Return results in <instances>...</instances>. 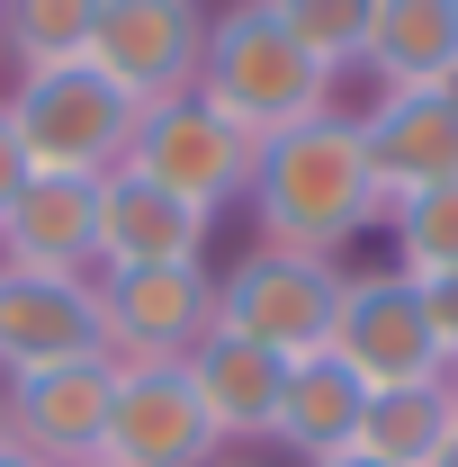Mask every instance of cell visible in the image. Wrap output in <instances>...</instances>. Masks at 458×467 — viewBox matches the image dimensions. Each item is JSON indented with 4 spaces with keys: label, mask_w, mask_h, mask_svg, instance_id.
<instances>
[{
    "label": "cell",
    "mask_w": 458,
    "mask_h": 467,
    "mask_svg": "<svg viewBox=\"0 0 458 467\" xmlns=\"http://www.w3.org/2000/svg\"><path fill=\"white\" fill-rule=\"evenodd\" d=\"M243 216H252V243H279V252H306V261H342L350 243H369L387 225V189L369 171L359 117L324 109L287 135H270L252 153Z\"/></svg>",
    "instance_id": "obj_1"
},
{
    "label": "cell",
    "mask_w": 458,
    "mask_h": 467,
    "mask_svg": "<svg viewBox=\"0 0 458 467\" xmlns=\"http://www.w3.org/2000/svg\"><path fill=\"white\" fill-rule=\"evenodd\" d=\"M198 99L216 117H234L252 144H270L306 117L342 109V72L306 55L279 27L270 0H216L207 9V46H198Z\"/></svg>",
    "instance_id": "obj_2"
},
{
    "label": "cell",
    "mask_w": 458,
    "mask_h": 467,
    "mask_svg": "<svg viewBox=\"0 0 458 467\" xmlns=\"http://www.w3.org/2000/svg\"><path fill=\"white\" fill-rule=\"evenodd\" d=\"M9 117H18V144L36 171H81L109 180L135 153V99L117 90L99 63H55V72H9Z\"/></svg>",
    "instance_id": "obj_3"
},
{
    "label": "cell",
    "mask_w": 458,
    "mask_h": 467,
    "mask_svg": "<svg viewBox=\"0 0 458 467\" xmlns=\"http://www.w3.org/2000/svg\"><path fill=\"white\" fill-rule=\"evenodd\" d=\"M333 306H342V261H306V252H279V243H252L216 270V333H243V342L279 350V359H306L333 333Z\"/></svg>",
    "instance_id": "obj_4"
},
{
    "label": "cell",
    "mask_w": 458,
    "mask_h": 467,
    "mask_svg": "<svg viewBox=\"0 0 458 467\" xmlns=\"http://www.w3.org/2000/svg\"><path fill=\"white\" fill-rule=\"evenodd\" d=\"M324 350L342 359L369 396L378 387H432V378H450L441 333H432V306H422V288L404 270H342V306H333Z\"/></svg>",
    "instance_id": "obj_5"
},
{
    "label": "cell",
    "mask_w": 458,
    "mask_h": 467,
    "mask_svg": "<svg viewBox=\"0 0 458 467\" xmlns=\"http://www.w3.org/2000/svg\"><path fill=\"white\" fill-rule=\"evenodd\" d=\"M252 135L234 126V117H216L198 90H180V99H162V109L135 117V153H126V171H144L153 189H172V198H189V207H243V189H252Z\"/></svg>",
    "instance_id": "obj_6"
},
{
    "label": "cell",
    "mask_w": 458,
    "mask_h": 467,
    "mask_svg": "<svg viewBox=\"0 0 458 467\" xmlns=\"http://www.w3.org/2000/svg\"><path fill=\"white\" fill-rule=\"evenodd\" d=\"M99 459L109 467H207V459H225V441H216V422H207V405H198L180 359H117Z\"/></svg>",
    "instance_id": "obj_7"
},
{
    "label": "cell",
    "mask_w": 458,
    "mask_h": 467,
    "mask_svg": "<svg viewBox=\"0 0 458 467\" xmlns=\"http://www.w3.org/2000/svg\"><path fill=\"white\" fill-rule=\"evenodd\" d=\"M99 288V333L109 359H189L216 333V270L180 261V270H90Z\"/></svg>",
    "instance_id": "obj_8"
},
{
    "label": "cell",
    "mask_w": 458,
    "mask_h": 467,
    "mask_svg": "<svg viewBox=\"0 0 458 467\" xmlns=\"http://www.w3.org/2000/svg\"><path fill=\"white\" fill-rule=\"evenodd\" d=\"M198 46H207V0H109L90 63L135 109H162L180 90H198Z\"/></svg>",
    "instance_id": "obj_9"
},
{
    "label": "cell",
    "mask_w": 458,
    "mask_h": 467,
    "mask_svg": "<svg viewBox=\"0 0 458 467\" xmlns=\"http://www.w3.org/2000/svg\"><path fill=\"white\" fill-rule=\"evenodd\" d=\"M109 387H117V359L0 378V441L27 450L36 467H90L99 431H109Z\"/></svg>",
    "instance_id": "obj_10"
},
{
    "label": "cell",
    "mask_w": 458,
    "mask_h": 467,
    "mask_svg": "<svg viewBox=\"0 0 458 467\" xmlns=\"http://www.w3.org/2000/svg\"><path fill=\"white\" fill-rule=\"evenodd\" d=\"M81 359H109V333H99V288H90V279L9 270V261H0V378L81 368Z\"/></svg>",
    "instance_id": "obj_11"
},
{
    "label": "cell",
    "mask_w": 458,
    "mask_h": 467,
    "mask_svg": "<svg viewBox=\"0 0 458 467\" xmlns=\"http://www.w3.org/2000/svg\"><path fill=\"white\" fill-rule=\"evenodd\" d=\"M359 117V144H369V171L387 189V207L413 198V189H441L458 180V81H432V90H369Z\"/></svg>",
    "instance_id": "obj_12"
},
{
    "label": "cell",
    "mask_w": 458,
    "mask_h": 467,
    "mask_svg": "<svg viewBox=\"0 0 458 467\" xmlns=\"http://www.w3.org/2000/svg\"><path fill=\"white\" fill-rule=\"evenodd\" d=\"M207 243H216L207 207L153 189L126 162L99 180V270H180V261H207Z\"/></svg>",
    "instance_id": "obj_13"
},
{
    "label": "cell",
    "mask_w": 458,
    "mask_h": 467,
    "mask_svg": "<svg viewBox=\"0 0 458 467\" xmlns=\"http://www.w3.org/2000/svg\"><path fill=\"white\" fill-rule=\"evenodd\" d=\"M0 261H9V270L90 279V270H99V180H81V171H27L18 207L0 216Z\"/></svg>",
    "instance_id": "obj_14"
},
{
    "label": "cell",
    "mask_w": 458,
    "mask_h": 467,
    "mask_svg": "<svg viewBox=\"0 0 458 467\" xmlns=\"http://www.w3.org/2000/svg\"><path fill=\"white\" fill-rule=\"evenodd\" d=\"M180 368H189V387H198V405H207V422H216L225 450L270 441V413H279V387H287V359H279V350L243 342V333H207Z\"/></svg>",
    "instance_id": "obj_15"
},
{
    "label": "cell",
    "mask_w": 458,
    "mask_h": 467,
    "mask_svg": "<svg viewBox=\"0 0 458 467\" xmlns=\"http://www.w3.org/2000/svg\"><path fill=\"white\" fill-rule=\"evenodd\" d=\"M359 413H369V387L333 350H306V359H287L279 413H270V450H287L297 467L342 459V450H359Z\"/></svg>",
    "instance_id": "obj_16"
},
{
    "label": "cell",
    "mask_w": 458,
    "mask_h": 467,
    "mask_svg": "<svg viewBox=\"0 0 458 467\" xmlns=\"http://www.w3.org/2000/svg\"><path fill=\"white\" fill-rule=\"evenodd\" d=\"M359 72L378 90H432L458 81V0H378Z\"/></svg>",
    "instance_id": "obj_17"
},
{
    "label": "cell",
    "mask_w": 458,
    "mask_h": 467,
    "mask_svg": "<svg viewBox=\"0 0 458 467\" xmlns=\"http://www.w3.org/2000/svg\"><path fill=\"white\" fill-rule=\"evenodd\" d=\"M450 378H432V387H378L369 413H359V459L378 467H432V450L450 441Z\"/></svg>",
    "instance_id": "obj_18"
},
{
    "label": "cell",
    "mask_w": 458,
    "mask_h": 467,
    "mask_svg": "<svg viewBox=\"0 0 458 467\" xmlns=\"http://www.w3.org/2000/svg\"><path fill=\"white\" fill-rule=\"evenodd\" d=\"M109 0H0V46L9 72H55V63H90Z\"/></svg>",
    "instance_id": "obj_19"
},
{
    "label": "cell",
    "mask_w": 458,
    "mask_h": 467,
    "mask_svg": "<svg viewBox=\"0 0 458 467\" xmlns=\"http://www.w3.org/2000/svg\"><path fill=\"white\" fill-rule=\"evenodd\" d=\"M378 234H387V270H404L413 288L450 279V270H458V180H441V189H413V198H396Z\"/></svg>",
    "instance_id": "obj_20"
},
{
    "label": "cell",
    "mask_w": 458,
    "mask_h": 467,
    "mask_svg": "<svg viewBox=\"0 0 458 467\" xmlns=\"http://www.w3.org/2000/svg\"><path fill=\"white\" fill-rule=\"evenodd\" d=\"M270 9H279V27L324 63V72H359V46H369L378 0H270Z\"/></svg>",
    "instance_id": "obj_21"
},
{
    "label": "cell",
    "mask_w": 458,
    "mask_h": 467,
    "mask_svg": "<svg viewBox=\"0 0 458 467\" xmlns=\"http://www.w3.org/2000/svg\"><path fill=\"white\" fill-rule=\"evenodd\" d=\"M27 171H36V162H27V144H18V117H9V99H0V216L18 207Z\"/></svg>",
    "instance_id": "obj_22"
},
{
    "label": "cell",
    "mask_w": 458,
    "mask_h": 467,
    "mask_svg": "<svg viewBox=\"0 0 458 467\" xmlns=\"http://www.w3.org/2000/svg\"><path fill=\"white\" fill-rule=\"evenodd\" d=\"M422 306H432V333H441V359L458 368V270H450V279H432V288H422Z\"/></svg>",
    "instance_id": "obj_23"
},
{
    "label": "cell",
    "mask_w": 458,
    "mask_h": 467,
    "mask_svg": "<svg viewBox=\"0 0 458 467\" xmlns=\"http://www.w3.org/2000/svg\"><path fill=\"white\" fill-rule=\"evenodd\" d=\"M432 467H458V422H450V441H441V450H432Z\"/></svg>",
    "instance_id": "obj_24"
},
{
    "label": "cell",
    "mask_w": 458,
    "mask_h": 467,
    "mask_svg": "<svg viewBox=\"0 0 458 467\" xmlns=\"http://www.w3.org/2000/svg\"><path fill=\"white\" fill-rule=\"evenodd\" d=\"M207 467H270V459H252V450H225V459H207Z\"/></svg>",
    "instance_id": "obj_25"
},
{
    "label": "cell",
    "mask_w": 458,
    "mask_h": 467,
    "mask_svg": "<svg viewBox=\"0 0 458 467\" xmlns=\"http://www.w3.org/2000/svg\"><path fill=\"white\" fill-rule=\"evenodd\" d=\"M315 467H378V459H359V450H342V459H315Z\"/></svg>",
    "instance_id": "obj_26"
},
{
    "label": "cell",
    "mask_w": 458,
    "mask_h": 467,
    "mask_svg": "<svg viewBox=\"0 0 458 467\" xmlns=\"http://www.w3.org/2000/svg\"><path fill=\"white\" fill-rule=\"evenodd\" d=\"M0 467H36V459H27V450H9V441H0Z\"/></svg>",
    "instance_id": "obj_27"
},
{
    "label": "cell",
    "mask_w": 458,
    "mask_h": 467,
    "mask_svg": "<svg viewBox=\"0 0 458 467\" xmlns=\"http://www.w3.org/2000/svg\"><path fill=\"white\" fill-rule=\"evenodd\" d=\"M0 90H9V46H0Z\"/></svg>",
    "instance_id": "obj_28"
},
{
    "label": "cell",
    "mask_w": 458,
    "mask_h": 467,
    "mask_svg": "<svg viewBox=\"0 0 458 467\" xmlns=\"http://www.w3.org/2000/svg\"><path fill=\"white\" fill-rule=\"evenodd\" d=\"M450 405H458V368H450Z\"/></svg>",
    "instance_id": "obj_29"
},
{
    "label": "cell",
    "mask_w": 458,
    "mask_h": 467,
    "mask_svg": "<svg viewBox=\"0 0 458 467\" xmlns=\"http://www.w3.org/2000/svg\"><path fill=\"white\" fill-rule=\"evenodd\" d=\"M90 467H109V459H90Z\"/></svg>",
    "instance_id": "obj_30"
}]
</instances>
